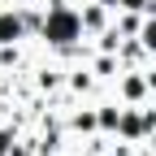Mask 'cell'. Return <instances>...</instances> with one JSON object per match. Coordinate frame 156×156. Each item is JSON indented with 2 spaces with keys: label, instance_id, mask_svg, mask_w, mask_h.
<instances>
[{
  "label": "cell",
  "instance_id": "3957f363",
  "mask_svg": "<svg viewBox=\"0 0 156 156\" xmlns=\"http://www.w3.org/2000/svg\"><path fill=\"white\" fill-rule=\"evenodd\" d=\"M147 44H152V48H156V26H147Z\"/></svg>",
  "mask_w": 156,
  "mask_h": 156
},
{
  "label": "cell",
  "instance_id": "6da1fadb",
  "mask_svg": "<svg viewBox=\"0 0 156 156\" xmlns=\"http://www.w3.org/2000/svg\"><path fill=\"white\" fill-rule=\"evenodd\" d=\"M74 35H78V17H74V13H65V9H56V13L48 17V39L65 44V39H74Z\"/></svg>",
  "mask_w": 156,
  "mask_h": 156
},
{
  "label": "cell",
  "instance_id": "7a4b0ae2",
  "mask_svg": "<svg viewBox=\"0 0 156 156\" xmlns=\"http://www.w3.org/2000/svg\"><path fill=\"white\" fill-rule=\"evenodd\" d=\"M17 35V17H0V39H13Z\"/></svg>",
  "mask_w": 156,
  "mask_h": 156
}]
</instances>
